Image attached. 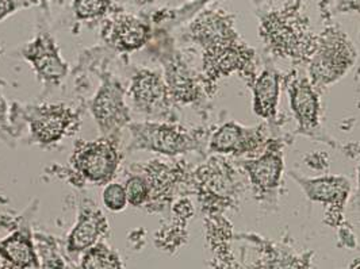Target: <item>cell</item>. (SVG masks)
Listing matches in <instances>:
<instances>
[{
  "label": "cell",
  "instance_id": "ac0fdd59",
  "mask_svg": "<svg viewBox=\"0 0 360 269\" xmlns=\"http://www.w3.org/2000/svg\"><path fill=\"white\" fill-rule=\"evenodd\" d=\"M82 269H121V261L105 245L90 248L82 260Z\"/></svg>",
  "mask_w": 360,
  "mask_h": 269
},
{
  "label": "cell",
  "instance_id": "7402d4cb",
  "mask_svg": "<svg viewBox=\"0 0 360 269\" xmlns=\"http://www.w3.org/2000/svg\"><path fill=\"white\" fill-rule=\"evenodd\" d=\"M102 199L103 204L110 211H122L127 204L125 185L118 183H110L102 194Z\"/></svg>",
  "mask_w": 360,
  "mask_h": 269
},
{
  "label": "cell",
  "instance_id": "603a6c76",
  "mask_svg": "<svg viewBox=\"0 0 360 269\" xmlns=\"http://www.w3.org/2000/svg\"><path fill=\"white\" fill-rule=\"evenodd\" d=\"M34 0H0V20L14 14L22 7H27Z\"/></svg>",
  "mask_w": 360,
  "mask_h": 269
},
{
  "label": "cell",
  "instance_id": "30bf717a",
  "mask_svg": "<svg viewBox=\"0 0 360 269\" xmlns=\"http://www.w3.org/2000/svg\"><path fill=\"white\" fill-rule=\"evenodd\" d=\"M106 230L108 221L99 210L83 211L68 237L70 251H80L90 249Z\"/></svg>",
  "mask_w": 360,
  "mask_h": 269
},
{
  "label": "cell",
  "instance_id": "9c48e42d",
  "mask_svg": "<svg viewBox=\"0 0 360 269\" xmlns=\"http://www.w3.org/2000/svg\"><path fill=\"white\" fill-rule=\"evenodd\" d=\"M168 88L158 73L144 70L131 81L130 96L136 106L146 112H153L165 106Z\"/></svg>",
  "mask_w": 360,
  "mask_h": 269
},
{
  "label": "cell",
  "instance_id": "8992f818",
  "mask_svg": "<svg viewBox=\"0 0 360 269\" xmlns=\"http://www.w3.org/2000/svg\"><path fill=\"white\" fill-rule=\"evenodd\" d=\"M150 33V27L144 20L127 14L115 15L103 29V37L120 52H134L143 48Z\"/></svg>",
  "mask_w": 360,
  "mask_h": 269
},
{
  "label": "cell",
  "instance_id": "7a4b0ae2",
  "mask_svg": "<svg viewBox=\"0 0 360 269\" xmlns=\"http://www.w3.org/2000/svg\"><path fill=\"white\" fill-rule=\"evenodd\" d=\"M75 169L94 184H106L117 172L120 153L117 146L99 140L94 143H80L72 156Z\"/></svg>",
  "mask_w": 360,
  "mask_h": 269
},
{
  "label": "cell",
  "instance_id": "3957f363",
  "mask_svg": "<svg viewBox=\"0 0 360 269\" xmlns=\"http://www.w3.org/2000/svg\"><path fill=\"white\" fill-rule=\"evenodd\" d=\"M352 60V48L345 37L338 30H329L311 61V76L316 83H332L351 67Z\"/></svg>",
  "mask_w": 360,
  "mask_h": 269
},
{
  "label": "cell",
  "instance_id": "5bb4252c",
  "mask_svg": "<svg viewBox=\"0 0 360 269\" xmlns=\"http://www.w3.org/2000/svg\"><path fill=\"white\" fill-rule=\"evenodd\" d=\"M279 98V77L272 71L260 74L255 84L253 110L259 117L272 118L276 112Z\"/></svg>",
  "mask_w": 360,
  "mask_h": 269
},
{
  "label": "cell",
  "instance_id": "2e32d148",
  "mask_svg": "<svg viewBox=\"0 0 360 269\" xmlns=\"http://www.w3.org/2000/svg\"><path fill=\"white\" fill-rule=\"evenodd\" d=\"M250 134L236 124H226L219 127L214 133L210 146L213 150L219 153H232V152H243L251 147Z\"/></svg>",
  "mask_w": 360,
  "mask_h": 269
},
{
  "label": "cell",
  "instance_id": "52a82bcc",
  "mask_svg": "<svg viewBox=\"0 0 360 269\" xmlns=\"http://www.w3.org/2000/svg\"><path fill=\"white\" fill-rule=\"evenodd\" d=\"M92 114L103 133L117 130L129 121L127 105L120 86L108 83L92 102Z\"/></svg>",
  "mask_w": 360,
  "mask_h": 269
},
{
  "label": "cell",
  "instance_id": "8fae6325",
  "mask_svg": "<svg viewBox=\"0 0 360 269\" xmlns=\"http://www.w3.org/2000/svg\"><path fill=\"white\" fill-rule=\"evenodd\" d=\"M143 147H148L164 155H176L188 147V138L178 129L165 125L145 126L139 136Z\"/></svg>",
  "mask_w": 360,
  "mask_h": 269
},
{
  "label": "cell",
  "instance_id": "44dd1931",
  "mask_svg": "<svg viewBox=\"0 0 360 269\" xmlns=\"http://www.w3.org/2000/svg\"><path fill=\"white\" fill-rule=\"evenodd\" d=\"M127 203L131 206H143L150 199V185L148 179L143 176H133L125 184Z\"/></svg>",
  "mask_w": 360,
  "mask_h": 269
},
{
  "label": "cell",
  "instance_id": "7c38bea8",
  "mask_svg": "<svg viewBox=\"0 0 360 269\" xmlns=\"http://www.w3.org/2000/svg\"><path fill=\"white\" fill-rule=\"evenodd\" d=\"M290 102L294 115L304 129L319 125V96L307 80L294 81L290 88Z\"/></svg>",
  "mask_w": 360,
  "mask_h": 269
},
{
  "label": "cell",
  "instance_id": "6da1fadb",
  "mask_svg": "<svg viewBox=\"0 0 360 269\" xmlns=\"http://www.w3.org/2000/svg\"><path fill=\"white\" fill-rule=\"evenodd\" d=\"M262 36L275 51L291 55L307 53L316 44L309 32L307 18L298 4L272 11L262 19Z\"/></svg>",
  "mask_w": 360,
  "mask_h": 269
},
{
  "label": "cell",
  "instance_id": "d6986e66",
  "mask_svg": "<svg viewBox=\"0 0 360 269\" xmlns=\"http://www.w3.org/2000/svg\"><path fill=\"white\" fill-rule=\"evenodd\" d=\"M168 88L171 95L181 102H190L194 99L195 87L193 80L179 68L168 71Z\"/></svg>",
  "mask_w": 360,
  "mask_h": 269
},
{
  "label": "cell",
  "instance_id": "cb8c5ba5",
  "mask_svg": "<svg viewBox=\"0 0 360 269\" xmlns=\"http://www.w3.org/2000/svg\"><path fill=\"white\" fill-rule=\"evenodd\" d=\"M339 10L342 11H359L360 0H340Z\"/></svg>",
  "mask_w": 360,
  "mask_h": 269
},
{
  "label": "cell",
  "instance_id": "277c9868",
  "mask_svg": "<svg viewBox=\"0 0 360 269\" xmlns=\"http://www.w3.org/2000/svg\"><path fill=\"white\" fill-rule=\"evenodd\" d=\"M76 122L72 110L61 105L37 108L30 118V133L39 144L49 145L61 140Z\"/></svg>",
  "mask_w": 360,
  "mask_h": 269
},
{
  "label": "cell",
  "instance_id": "83f0119b",
  "mask_svg": "<svg viewBox=\"0 0 360 269\" xmlns=\"http://www.w3.org/2000/svg\"><path fill=\"white\" fill-rule=\"evenodd\" d=\"M359 185H360V168H359Z\"/></svg>",
  "mask_w": 360,
  "mask_h": 269
},
{
  "label": "cell",
  "instance_id": "ba28073f",
  "mask_svg": "<svg viewBox=\"0 0 360 269\" xmlns=\"http://www.w3.org/2000/svg\"><path fill=\"white\" fill-rule=\"evenodd\" d=\"M191 34L206 51L232 44L236 39L231 19L217 11L203 13L191 25Z\"/></svg>",
  "mask_w": 360,
  "mask_h": 269
},
{
  "label": "cell",
  "instance_id": "ffe728a7",
  "mask_svg": "<svg viewBox=\"0 0 360 269\" xmlns=\"http://www.w3.org/2000/svg\"><path fill=\"white\" fill-rule=\"evenodd\" d=\"M342 184L336 179H321L307 183V191L310 197L321 202H332L335 197H340Z\"/></svg>",
  "mask_w": 360,
  "mask_h": 269
},
{
  "label": "cell",
  "instance_id": "4fadbf2b",
  "mask_svg": "<svg viewBox=\"0 0 360 269\" xmlns=\"http://www.w3.org/2000/svg\"><path fill=\"white\" fill-rule=\"evenodd\" d=\"M245 166L247 171L250 172L253 184L260 190L269 191L278 185L283 168V162L278 153L267 152L262 157L248 162Z\"/></svg>",
  "mask_w": 360,
  "mask_h": 269
},
{
  "label": "cell",
  "instance_id": "484cf974",
  "mask_svg": "<svg viewBox=\"0 0 360 269\" xmlns=\"http://www.w3.org/2000/svg\"><path fill=\"white\" fill-rule=\"evenodd\" d=\"M4 115V102L0 99V118Z\"/></svg>",
  "mask_w": 360,
  "mask_h": 269
},
{
  "label": "cell",
  "instance_id": "4316f807",
  "mask_svg": "<svg viewBox=\"0 0 360 269\" xmlns=\"http://www.w3.org/2000/svg\"><path fill=\"white\" fill-rule=\"evenodd\" d=\"M0 269H13V268H10V267H6V265H0Z\"/></svg>",
  "mask_w": 360,
  "mask_h": 269
},
{
  "label": "cell",
  "instance_id": "e0dca14e",
  "mask_svg": "<svg viewBox=\"0 0 360 269\" xmlns=\"http://www.w3.org/2000/svg\"><path fill=\"white\" fill-rule=\"evenodd\" d=\"M75 17L79 20H95L117 11L114 0H72Z\"/></svg>",
  "mask_w": 360,
  "mask_h": 269
},
{
  "label": "cell",
  "instance_id": "d4e9b609",
  "mask_svg": "<svg viewBox=\"0 0 360 269\" xmlns=\"http://www.w3.org/2000/svg\"><path fill=\"white\" fill-rule=\"evenodd\" d=\"M130 1H133L137 6H146V4H150V3H153L156 0H130Z\"/></svg>",
  "mask_w": 360,
  "mask_h": 269
},
{
  "label": "cell",
  "instance_id": "9a60e30c",
  "mask_svg": "<svg viewBox=\"0 0 360 269\" xmlns=\"http://www.w3.org/2000/svg\"><path fill=\"white\" fill-rule=\"evenodd\" d=\"M0 254L17 268L37 265L36 253L30 240L19 232L0 242Z\"/></svg>",
  "mask_w": 360,
  "mask_h": 269
},
{
  "label": "cell",
  "instance_id": "5b68a950",
  "mask_svg": "<svg viewBox=\"0 0 360 269\" xmlns=\"http://www.w3.org/2000/svg\"><path fill=\"white\" fill-rule=\"evenodd\" d=\"M25 57L33 64L38 74L46 81H58L68 71L67 64L58 54L53 37L49 33H39L26 46Z\"/></svg>",
  "mask_w": 360,
  "mask_h": 269
}]
</instances>
